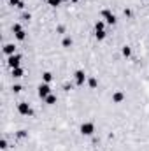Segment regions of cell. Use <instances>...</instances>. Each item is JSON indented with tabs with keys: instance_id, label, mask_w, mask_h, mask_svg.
I'll list each match as a JSON object with an SVG mask.
<instances>
[{
	"instance_id": "cell-1",
	"label": "cell",
	"mask_w": 149,
	"mask_h": 151,
	"mask_svg": "<svg viewBox=\"0 0 149 151\" xmlns=\"http://www.w3.org/2000/svg\"><path fill=\"white\" fill-rule=\"evenodd\" d=\"M79 132H81V135H84V137L93 135V134H95V123H93V121H84V123H81Z\"/></svg>"
},
{
	"instance_id": "cell-2",
	"label": "cell",
	"mask_w": 149,
	"mask_h": 151,
	"mask_svg": "<svg viewBox=\"0 0 149 151\" xmlns=\"http://www.w3.org/2000/svg\"><path fill=\"white\" fill-rule=\"evenodd\" d=\"M18 113L21 114V116H32L34 109H32V106L28 102H19L18 104Z\"/></svg>"
},
{
	"instance_id": "cell-3",
	"label": "cell",
	"mask_w": 149,
	"mask_h": 151,
	"mask_svg": "<svg viewBox=\"0 0 149 151\" xmlns=\"http://www.w3.org/2000/svg\"><path fill=\"white\" fill-rule=\"evenodd\" d=\"M37 93H39V97H40V99H44V100H46V99L51 95V86H49L47 83H42V84L39 86Z\"/></svg>"
},
{
	"instance_id": "cell-4",
	"label": "cell",
	"mask_w": 149,
	"mask_h": 151,
	"mask_svg": "<svg viewBox=\"0 0 149 151\" xmlns=\"http://www.w3.org/2000/svg\"><path fill=\"white\" fill-rule=\"evenodd\" d=\"M7 65L11 67V69H16V67H21V55H12V56H9L7 58Z\"/></svg>"
},
{
	"instance_id": "cell-5",
	"label": "cell",
	"mask_w": 149,
	"mask_h": 151,
	"mask_svg": "<svg viewBox=\"0 0 149 151\" xmlns=\"http://www.w3.org/2000/svg\"><path fill=\"white\" fill-rule=\"evenodd\" d=\"M74 81L77 86H82L86 81H88V77H86V72L84 70H75L74 72Z\"/></svg>"
},
{
	"instance_id": "cell-6",
	"label": "cell",
	"mask_w": 149,
	"mask_h": 151,
	"mask_svg": "<svg viewBox=\"0 0 149 151\" xmlns=\"http://www.w3.org/2000/svg\"><path fill=\"white\" fill-rule=\"evenodd\" d=\"M102 18L105 19V23H107V25H116V21H117V19H116V16L112 14L109 9H104V11H102Z\"/></svg>"
},
{
	"instance_id": "cell-7",
	"label": "cell",
	"mask_w": 149,
	"mask_h": 151,
	"mask_svg": "<svg viewBox=\"0 0 149 151\" xmlns=\"http://www.w3.org/2000/svg\"><path fill=\"white\" fill-rule=\"evenodd\" d=\"M125 99H126V95H125L121 90H117V91H114V93H112V104H121Z\"/></svg>"
},
{
	"instance_id": "cell-8",
	"label": "cell",
	"mask_w": 149,
	"mask_h": 151,
	"mask_svg": "<svg viewBox=\"0 0 149 151\" xmlns=\"http://www.w3.org/2000/svg\"><path fill=\"white\" fill-rule=\"evenodd\" d=\"M4 53H5L7 56L16 55V46H14V44H5V46H4Z\"/></svg>"
},
{
	"instance_id": "cell-9",
	"label": "cell",
	"mask_w": 149,
	"mask_h": 151,
	"mask_svg": "<svg viewBox=\"0 0 149 151\" xmlns=\"http://www.w3.org/2000/svg\"><path fill=\"white\" fill-rule=\"evenodd\" d=\"M11 70H12V77H16V79L25 76V69L23 67H16V69H11Z\"/></svg>"
},
{
	"instance_id": "cell-10",
	"label": "cell",
	"mask_w": 149,
	"mask_h": 151,
	"mask_svg": "<svg viewBox=\"0 0 149 151\" xmlns=\"http://www.w3.org/2000/svg\"><path fill=\"white\" fill-rule=\"evenodd\" d=\"M86 83H88V86H90L91 90H95V88L98 86V79H97L95 76H91V77H88V81H86Z\"/></svg>"
},
{
	"instance_id": "cell-11",
	"label": "cell",
	"mask_w": 149,
	"mask_h": 151,
	"mask_svg": "<svg viewBox=\"0 0 149 151\" xmlns=\"http://www.w3.org/2000/svg\"><path fill=\"white\" fill-rule=\"evenodd\" d=\"M121 55H123L125 58H130V56H132V47H130V46H123V47H121Z\"/></svg>"
},
{
	"instance_id": "cell-12",
	"label": "cell",
	"mask_w": 149,
	"mask_h": 151,
	"mask_svg": "<svg viewBox=\"0 0 149 151\" xmlns=\"http://www.w3.org/2000/svg\"><path fill=\"white\" fill-rule=\"evenodd\" d=\"M95 37H97V40H104L107 37V32L105 30H95Z\"/></svg>"
},
{
	"instance_id": "cell-13",
	"label": "cell",
	"mask_w": 149,
	"mask_h": 151,
	"mask_svg": "<svg viewBox=\"0 0 149 151\" xmlns=\"http://www.w3.org/2000/svg\"><path fill=\"white\" fill-rule=\"evenodd\" d=\"M72 44H74V40H72V37H70V35L63 37V40H62V46H63V47H70Z\"/></svg>"
},
{
	"instance_id": "cell-14",
	"label": "cell",
	"mask_w": 149,
	"mask_h": 151,
	"mask_svg": "<svg viewBox=\"0 0 149 151\" xmlns=\"http://www.w3.org/2000/svg\"><path fill=\"white\" fill-rule=\"evenodd\" d=\"M42 81L49 84V83L53 81V74H51V72H42Z\"/></svg>"
},
{
	"instance_id": "cell-15",
	"label": "cell",
	"mask_w": 149,
	"mask_h": 151,
	"mask_svg": "<svg viewBox=\"0 0 149 151\" xmlns=\"http://www.w3.org/2000/svg\"><path fill=\"white\" fill-rule=\"evenodd\" d=\"M46 104H47V106H54V104H56V97H54V95L51 93V95H49V97L46 99Z\"/></svg>"
},
{
	"instance_id": "cell-16",
	"label": "cell",
	"mask_w": 149,
	"mask_h": 151,
	"mask_svg": "<svg viewBox=\"0 0 149 151\" xmlns=\"http://www.w3.org/2000/svg\"><path fill=\"white\" fill-rule=\"evenodd\" d=\"M14 35H16L18 40H25V39H27V32H25V30H19V32H18V34H14Z\"/></svg>"
},
{
	"instance_id": "cell-17",
	"label": "cell",
	"mask_w": 149,
	"mask_h": 151,
	"mask_svg": "<svg viewBox=\"0 0 149 151\" xmlns=\"http://www.w3.org/2000/svg\"><path fill=\"white\" fill-rule=\"evenodd\" d=\"M46 2H47V5H51V7H58V5H62L63 0H46Z\"/></svg>"
},
{
	"instance_id": "cell-18",
	"label": "cell",
	"mask_w": 149,
	"mask_h": 151,
	"mask_svg": "<svg viewBox=\"0 0 149 151\" xmlns=\"http://www.w3.org/2000/svg\"><path fill=\"white\" fill-rule=\"evenodd\" d=\"M95 30H105V23L104 21H97L95 23Z\"/></svg>"
},
{
	"instance_id": "cell-19",
	"label": "cell",
	"mask_w": 149,
	"mask_h": 151,
	"mask_svg": "<svg viewBox=\"0 0 149 151\" xmlns=\"http://www.w3.org/2000/svg\"><path fill=\"white\" fill-rule=\"evenodd\" d=\"M21 19H23V21H30V19H32V14H30V12H25V14H21Z\"/></svg>"
},
{
	"instance_id": "cell-20",
	"label": "cell",
	"mask_w": 149,
	"mask_h": 151,
	"mask_svg": "<svg viewBox=\"0 0 149 151\" xmlns=\"http://www.w3.org/2000/svg\"><path fill=\"white\" fill-rule=\"evenodd\" d=\"M19 30H23V28H21V25H19V23H14V25H12V32H14V34H18Z\"/></svg>"
},
{
	"instance_id": "cell-21",
	"label": "cell",
	"mask_w": 149,
	"mask_h": 151,
	"mask_svg": "<svg viewBox=\"0 0 149 151\" xmlns=\"http://www.w3.org/2000/svg\"><path fill=\"white\" fill-rule=\"evenodd\" d=\"M21 90H23V88H21L19 84H14V86H12V91H14V93H19Z\"/></svg>"
},
{
	"instance_id": "cell-22",
	"label": "cell",
	"mask_w": 149,
	"mask_h": 151,
	"mask_svg": "<svg viewBox=\"0 0 149 151\" xmlns=\"http://www.w3.org/2000/svg\"><path fill=\"white\" fill-rule=\"evenodd\" d=\"M18 137H19V139L27 137V130H19V132H18Z\"/></svg>"
},
{
	"instance_id": "cell-23",
	"label": "cell",
	"mask_w": 149,
	"mask_h": 151,
	"mask_svg": "<svg viewBox=\"0 0 149 151\" xmlns=\"http://www.w3.org/2000/svg\"><path fill=\"white\" fill-rule=\"evenodd\" d=\"M0 148H2V150H7V141H5V139L0 141Z\"/></svg>"
}]
</instances>
